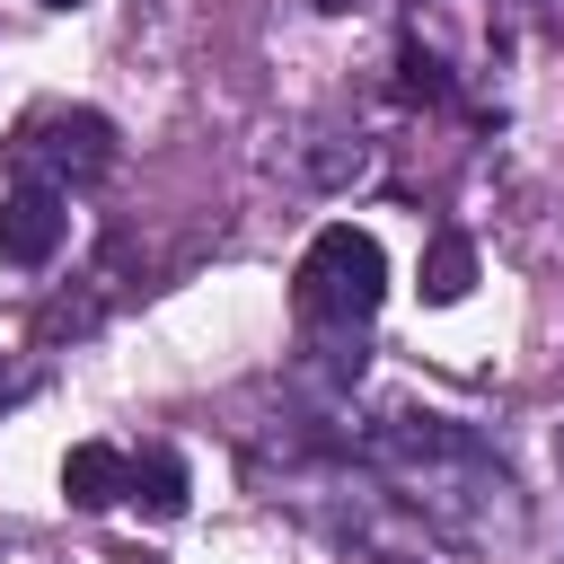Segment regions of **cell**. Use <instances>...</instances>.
Returning <instances> with one entry per match:
<instances>
[{"mask_svg": "<svg viewBox=\"0 0 564 564\" xmlns=\"http://www.w3.org/2000/svg\"><path fill=\"white\" fill-rule=\"evenodd\" d=\"M185 494H194V485H185V458H176L167 441H150V449L132 458V494H123V502H141L150 520H185Z\"/></svg>", "mask_w": 564, "mask_h": 564, "instance_id": "cell-6", "label": "cell"}, {"mask_svg": "<svg viewBox=\"0 0 564 564\" xmlns=\"http://www.w3.org/2000/svg\"><path fill=\"white\" fill-rule=\"evenodd\" d=\"M379 300H388V256H379V238L352 229V220H326V229L308 238V256H300V317H308V326H370Z\"/></svg>", "mask_w": 564, "mask_h": 564, "instance_id": "cell-2", "label": "cell"}, {"mask_svg": "<svg viewBox=\"0 0 564 564\" xmlns=\"http://www.w3.org/2000/svg\"><path fill=\"white\" fill-rule=\"evenodd\" d=\"M370 467L414 502V511H432L441 529H494V520H511V476H502V458L467 432V423H449V414H388L379 432H370Z\"/></svg>", "mask_w": 564, "mask_h": 564, "instance_id": "cell-1", "label": "cell"}, {"mask_svg": "<svg viewBox=\"0 0 564 564\" xmlns=\"http://www.w3.org/2000/svg\"><path fill=\"white\" fill-rule=\"evenodd\" d=\"M9 397H18V379H9V370H0V405H9Z\"/></svg>", "mask_w": 564, "mask_h": 564, "instance_id": "cell-11", "label": "cell"}, {"mask_svg": "<svg viewBox=\"0 0 564 564\" xmlns=\"http://www.w3.org/2000/svg\"><path fill=\"white\" fill-rule=\"evenodd\" d=\"M123 494H132V458H123V449L79 441V449L62 458V502H70V511H115Z\"/></svg>", "mask_w": 564, "mask_h": 564, "instance_id": "cell-5", "label": "cell"}, {"mask_svg": "<svg viewBox=\"0 0 564 564\" xmlns=\"http://www.w3.org/2000/svg\"><path fill=\"white\" fill-rule=\"evenodd\" d=\"M467 291H476V238L432 229V247H423V300L449 308V300H467Z\"/></svg>", "mask_w": 564, "mask_h": 564, "instance_id": "cell-7", "label": "cell"}, {"mask_svg": "<svg viewBox=\"0 0 564 564\" xmlns=\"http://www.w3.org/2000/svg\"><path fill=\"white\" fill-rule=\"evenodd\" d=\"M361 167H370V150H361V141H352V150H317V159H308V176H317V185H344V176H361Z\"/></svg>", "mask_w": 564, "mask_h": 564, "instance_id": "cell-9", "label": "cell"}, {"mask_svg": "<svg viewBox=\"0 0 564 564\" xmlns=\"http://www.w3.org/2000/svg\"><path fill=\"white\" fill-rule=\"evenodd\" d=\"M44 9H70V0H44Z\"/></svg>", "mask_w": 564, "mask_h": 564, "instance_id": "cell-13", "label": "cell"}, {"mask_svg": "<svg viewBox=\"0 0 564 564\" xmlns=\"http://www.w3.org/2000/svg\"><path fill=\"white\" fill-rule=\"evenodd\" d=\"M18 159L44 167L35 185H97V176L115 167V123H106L97 106H53V115H35V123L18 132Z\"/></svg>", "mask_w": 564, "mask_h": 564, "instance_id": "cell-3", "label": "cell"}, {"mask_svg": "<svg viewBox=\"0 0 564 564\" xmlns=\"http://www.w3.org/2000/svg\"><path fill=\"white\" fill-rule=\"evenodd\" d=\"M308 9H317V18H344V9H352V0H308Z\"/></svg>", "mask_w": 564, "mask_h": 564, "instance_id": "cell-10", "label": "cell"}, {"mask_svg": "<svg viewBox=\"0 0 564 564\" xmlns=\"http://www.w3.org/2000/svg\"><path fill=\"white\" fill-rule=\"evenodd\" d=\"M397 79H405V97H449V70H441L423 44H405V53H397Z\"/></svg>", "mask_w": 564, "mask_h": 564, "instance_id": "cell-8", "label": "cell"}, {"mask_svg": "<svg viewBox=\"0 0 564 564\" xmlns=\"http://www.w3.org/2000/svg\"><path fill=\"white\" fill-rule=\"evenodd\" d=\"M555 458H564V432H555Z\"/></svg>", "mask_w": 564, "mask_h": 564, "instance_id": "cell-12", "label": "cell"}, {"mask_svg": "<svg viewBox=\"0 0 564 564\" xmlns=\"http://www.w3.org/2000/svg\"><path fill=\"white\" fill-rule=\"evenodd\" d=\"M62 238H70V203H62V185H18L9 203H0V264H18V273H44L53 256H62Z\"/></svg>", "mask_w": 564, "mask_h": 564, "instance_id": "cell-4", "label": "cell"}]
</instances>
